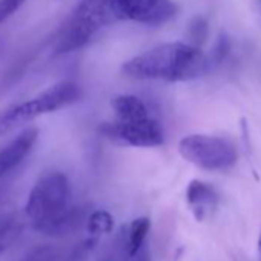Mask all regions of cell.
<instances>
[{"label":"cell","instance_id":"obj_1","mask_svg":"<svg viewBox=\"0 0 261 261\" xmlns=\"http://www.w3.org/2000/svg\"><path fill=\"white\" fill-rule=\"evenodd\" d=\"M206 69L207 59L200 48L183 42L159 45L127 60L121 68L130 79L165 82H189L201 77Z\"/></svg>","mask_w":261,"mask_h":261},{"label":"cell","instance_id":"obj_2","mask_svg":"<svg viewBox=\"0 0 261 261\" xmlns=\"http://www.w3.org/2000/svg\"><path fill=\"white\" fill-rule=\"evenodd\" d=\"M115 20H118L115 0H80L57 36L56 54H68L83 48L100 28Z\"/></svg>","mask_w":261,"mask_h":261},{"label":"cell","instance_id":"obj_3","mask_svg":"<svg viewBox=\"0 0 261 261\" xmlns=\"http://www.w3.org/2000/svg\"><path fill=\"white\" fill-rule=\"evenodd\" d=\"M82 95V88L75 82L65 80L49 86L34 98L10 106L0 112V137L13 133L40 115L51 114L77 103Z\"/></svg>","mask_w":261,"mask_h":261},{"label":"cell","instance_id":"obj_4","mask_svg":"<svg viewBox=\"0 0 261 261\" xmlns=\"http://www.w3.org/2000/svg\"><path fill=\"white\" fill-rule=\"evenodd\" d=\"M71 188L65 174L49 172L37 180L30 191L25 212L33 227L42 232L49 223L59 218L69 207Z\"/></svg>","mask_w":261,"mask_h":261},{"label":"cell","instance_id":"obj_5","mask_svg":"<svg viewBox=\"0 0 261 261\" xmlns=\"http://www.w3.org/2000/svg\"><path fill=\"white\" fill-rule=\"evenodd\" d=\"M178 151L185 160L206 171H223L237 162L235 146L224 139L212 136H186L180 140Z\"/></svg>","mask_w":261,"mask_h":261},{"label":"cell","instance_id":"obj_6","mask_svg":"<svg viewBox=\"0 0 261 261\" xmlns=\"http://www.w3.org/2000/svg\"><path fill=\"white\" fill-rule=\"evenodd\" d=\"M100 133L117 145L133 148H154L163 143V129L151 117L143 120H115L103 123Z\"/></svg>","mask_w":261,"mask_h":261},{"label":"cell","instance_id":"obj_7","mask_svg":"<svg viewBox=\"0 0 261 261\" xmlns=\"http://www.w3.org/2000/svg\"><path fill=\"white\" fill-rule=\"evenodd\" d=\"M117 16L146 25H162L171 20L177 7L172 0H115Z\"/></svg>","mask_w":261,"mask_h":261},{"label":"cell","instance_id":"obj_8","mask_svg":"<svg viewBox=\"0 0 261 261\" xmlns=\"http://www.w3.org/2000/svg\"><path fill=\"white\" fill-rule=\"evenodd\" d=\"M39 139V129L31 126L23 129L10 143L0 148V180L14 171L34 149Z\"/></svg>","mask_w":261,"mask_h":261},{"label":"cell","instance_id":"obj_9","mask_svg":"<svg viewBox=\"0 0 261 261\" xmlns=\"http://www.w3.org/2000/svg\"><path fill=\"white\" fill-rule=\"evenodd\" d=\"M186 200L197 220H203L206 215H209L218 203L215 191L200 180H192L189 183L186 191Z\"/></svg>","mask_w":261,"mask_h":261},{"label":"cell","instance_id":"obj_10","mask_svg":"<svg viewBox=\"0 0 261 261\" xmlns=\"http://www.w3.org/2000/svg\"><path fill=\"white\" fill-rule=\"evenodd\" d=\"M98 237H92L80 243L77 247H74L68 255H62L54 247H42L36 252H33L27 261H85L89 252L94 249Z\"/></svg>","mask_w":261,"mask_h":261},{"label":"cell","instance_id":"obj_11","mask_svg":"<svg viewBox=\"0 0 261 261\" xmlns=\"http://www.w3.org/2000/svg\"><path fill=\"white\" fill-rule=\"evenodd\" d=\"M111 106L115 111L118 120H143L149 117L146 105L136 95H115L111 100Z\"/></svg>","mask_w":261,"mask_h":261},{"label":"cell","instance_id":"obj_12","mask_svg":"<svg viewBox=\"0 0 261 261\" xmlns=\"http://www.w3.org/2000/svg\"><path fill=\"white\" fill-rule=\"evenodd\" d=\"M83 221H85V212L79 207H69L59 218L49 223L42 230V233L49 237H65L75 232L83 224Z\"/></svg>","mask_w":261,"mask_h":261},{"label":"cell","instance_id":"obj_13","mask_svg":"<svg viewBox=\"0 0 261 261\" xmlns=\"http://www.w3.org/2000/svg\"><path fill=\"white\" fill-rule=\"evenodd\" d=\"M98 261H151V256L146 247L140 249L136 255H129L126 244V227H121L112 246L101 255V258H98Z\"/></svg>","mask_w":261,"mask_h":261},{"label":"cell","instance_id":"obj_14","mask_svg":"<svg viewBox=\"0 0 261 261\" xmlns=\"http://www.w3.org/2000/svg\"><path fill=\"white\" fill-rule=\"evenodd\" d=\"M151 229V220L148 217H140L126 227V244L129 255H136L145 246L146 235Z\"/></svg>","mask_w":261,"mask_h":261},{"label":"cell","instance_id":"obj_15","mask_svg":"<svg viewBox=\"0 0 261 261\" xmlns=\"http://www.w3.org/2000/svg\"><path fill=\"white\" fill-rule=\"evenodd\" d=\"M22 229L23 224L17 215H0V255H4V252L16 243Z\"/></svg>","mask_w":261,"mask_h":261},{"label":"cell","instance_id":"obj_16","mask_svg":"<svg viewBox=\"0 0 261 261\" xmlns=\"http://www.w3.org/2000/svg\"><path fill=\"white\" fill-rule=\"evenodd\" d=\"M86 229L92 237L111 233L114 229V218L108 211H94L86 218Z\"/></svg>","mask_w":261,"mask_h":261},{"label":"cell","instance_id":"obj_17","mask_svg":"<svg viewBox=\"0 0 261 261\" xmlns=\"http://www.w3.org/2000/svg\"><path fill=\"white\" fill-rule=\"evenodd\" d=\"M209 34V25L204 17H194L189 23V37L192 40V45L200 48L203 43H206Z\"/></svg>","mask_w":261,"mask_h":261},{"label":"cell","instance_id":"obj_18","mask_svg":"<svg viewBox=\"0 0 261 261\" xmlns=\"http://www.w3.org/2000/svg\"><path fill=\"white\" fill-rule=\"evenodd\" d=\"M230 48H232L230 39L226 34H220V37H218L214 49H212V62L214 63H221L227 57Z\"/></svg>","mask_w":261,"mask_h":261},{"label":"cell","instance_id":"obj_19","mask_svg":"<svg viewBox=\"0 0 261 261\" xmlns=\"http://www.w3.org/2000/svg\"><path fill=\"white\" fill-rule=\"evenodd\" d=\"M27 0H0V25L10 17H13L23 5Z\"/></svg>","mask_w":261,"mask_h":261},{"label":"cell","instance_id":"obj_20","mask_svg":"<svg viewBox=\"0 0 261 261\" xmlns=\"http://www.w3.org/2000/svg\"><path fill=\"white\" fill-rule=\"evenodd\" d=\"M258 255H259V261H261V230L258 235Z\"/></svg>","mask_w":261,"mask_h":261}]
</instances>
